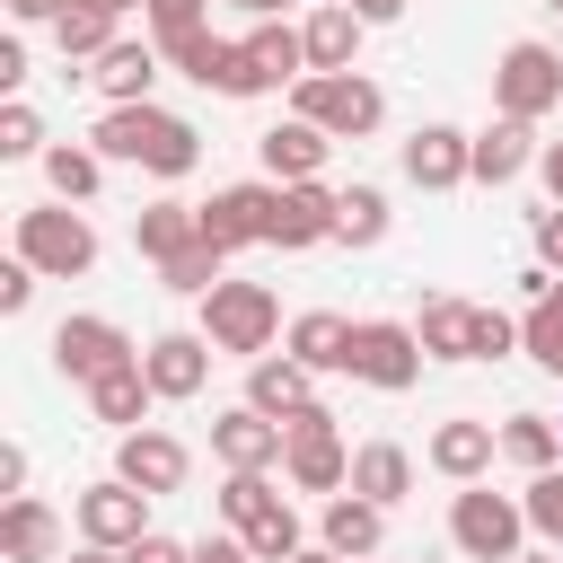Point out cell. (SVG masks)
I'll return each instance as SVG.
<instances>
[{
    "label": "cell",
    "mask_w": 563,
    "mask_h": 563,
    "mask_svg": "<svg viewBox=\"0 0 563 563\" xmlns=\"http://www.w3.org/2000/svg\"><path fill=\"white\" fill-rule=\"evenodd\" d=\"M88 150H106V158H123V167H150V176H194L202 167V132L185 123V114H167V106H106L97 114V132H88Z\"/></svg>",
    "instance_id": "1"
},
{
    "label": "cell",
    "mask_w": 563,
    "mask_h": 563,
    "mask_svg": "<svg viewBox=\"0 0 563 563\" xmlns=\"http://www.w3.org/2000/svg\"><path fill=\"white\" fill-rule=\"evenodd\" d=\"M290 352L325 378V369H352V317H334V308H308V317H290Z\"/></svg>",
    "instance_id": "28"
},
{
    "label": "cell",
    "mask_w": 563,
    "mask_h": 563,
    "mask_svg": "<svg viewBox=\"0 0 563 563\" xmlns=\"http://www.w3.org/2000/svg\"><path fill=\"white\" fill-rule=\"evenodd\" d=\"M70 563H132V554H123V545H79Z\"/></svg>",
    "instance_id": "53"
},
{
    "label": "cell",
    "mask_w": 563,
    "mask_h": 563,
    "mask_svg": "<svg viewBox=\"0 0 563 563\" xmlns=\"http://www.w3.org/2000/svg\"><path fill=\"white\" fill-rule=\"evenodd\" d=\"M97 9H114V18H123V9H150V0H97Z\"/></svg>",
    "instance_id": "55"
},
{
    "label": "cell",
    "mask_w": 563,
    "mask_h": 563,
    "mask_svg": "<svg viewBox=\"0 0 563 563\" xmlns=\"http://www.w3.org/2000/svg\"><path fill=\"white\" fill-rule=\"evenodd\" d=\"M334 220H343V194H325L317 176H299V185L273 194V246H325Z\"/></svg>",
    "instance_id": "15"
},
{
    "label": "cell",
    "mask_w": 563,
    "mask_h": 563,
    "mask_svg": "<svg viewBox=\"0 0 563 563\" xmlns=\"http://www.w3.org/2000/svg\"><path fill=\"white\" fill-rule=\"evenodd\" d=\"M369 563H378V554H369Z\"/></svg>",
    "instance_id": "59"
},
{
    "label": "cell",
    "mask_w": 563,
    "mask_h": 563,
    "mask_svg": "<svg viewBox=\"0 0 563 563\" xmlns=\"http://www.w3.org/2000/svg\"><path fill=\"white\" fill-rule=\"evenodd\" d=\"M0 493H26V449H18V440L0 449Z\"/></svg>",
    "instance_id": "50"
},
{
    "label": "cell",
    "mask_w": 563,
    "mask_h": 563,
    "mask_svg": "<svg viewBox=\"0 0 563 563\" xmlns=\"http://www.w3.org/2000/svg\"><path fill=\"white\" fill-rule=\"evenodd\" d=\"M211 501H220V519H229V528H255V519H264L282 493H273V475H246V466H229Z\"/></svg>",
    "instance_id": "36"
},
{
    "label": "cell",
    "mask_w": 563,
    "mask_h": 563,
    "mask_svg": "<svg viewBox=\"0 0 563 563\" xmlns=\"http://www.w3.org/2000/svg\"><path fill=\"white\" fill-rule=\"evenodd\" d=\"M282 449H290V431H282L273 413H255V405H229V413L211 422V457H220V466L273 475V466H282Z\"/></svg>",
    "instance_id": "12"
},
{
    "label": "cell",
    "mask_w": 563,
    "mask_h": 563,
    "mask_svg": "<svg viewBox=\"0 0 563 563\" xmlns=\"http://www.w3.org/2000/svg\"><path fill=\"white\" fill-rule=\"evenodd\" d=\"M273 176H255V185H220L211 202H202V238L220 246V255H238V246H273Z\"/></svg>",
    "instance_id": "10"
},
{
    "label": "cell",
    "mask_w": 563,
    "mask_h": 563,
    "mask_svg": "<svg viewBox=\"0 0 563 563\" xmlns=\"http://www.w3.org/2000/svg\"><path fill=\"white\" fill-rule=\"evenodd\" d=\"M88 405H97V422H123V431H141V413L158 405V387H150V369L132 361V369H106V378L88 387Z\"/></svg>",
    "instance_id": "29"
},
{
    "label": "cell",
    "mask_w": 563,
    "mask_h": 563,
    "mask_svg": "<svg viewBox=\"0 0 563 563\" xmlns=\"http://www.w3.org/2000/svg\"><path fill=\"white\" fill-rule=\"evenodd\" d=\"M132 246H141L150 264L194 255V246H202V202H150V211L132 220Z\"/></svg>",
    "instance_id": "23"
},
{
    "label": "cell",
    "mask_w": 563,
    "mask_h": 563,
    "mask_svg": "<svg viewBox=\"0 0 563 563\" xmlns=\"http://www.w3.org/2000/svg\"><path fill=\"white\" fill-rule=\"evenodd\" d=\"M18 255H26L35 273H53V282H79V273L97 264V229H88V211L44 202V211H18Z\"/></svg>",
    "instance_id": "5"
},
{
    "label": "cell",
    "mask_w": 563,
    "mask_h": 563,
    "mask_svg": "<svg viewBox=\"0 0 563 563\" xmlns=\"http://www.w3.org/2000/svg\"><path fill=\"white\" fill-rule=\"evenodd\" d=\"M290 563H352V554H334V545H299Z\"/></svg>",
    "instance_id": "54"
},
{
    "label": "cell",
    "mask_w": 563,
    "mask_h": 563,
    "mask_svg": "<svg viewBox=\"0 0 563 563\" xmlns=\"http://www.w3.org/2000/svg\"><path fill=\"white\" fill-rule=\"evenodd\" d=\"M194 563H255V545H246V537H202Z\"/></svg>",
    "instance_id": "48"
},
{
    "label": "cell",
    "mask_w": 563,
    "mask_h": 563,
    "mask_svg": "<svg viewBox=\"0 0 563 563\" xmlns=\"http://www.w3.org/2000/svg\"><path fill=\"white\" fill-rule=\"evenodd\" d=\"M519 501H528V528H537V537H545V545L563 554V466L528 475V493H519Z\"/></svg>",
    "instance_id": "39"
},
{
    "label": "cell",
    "mask_w": 563,
    "mask_h": 563,
    "mask_svg": "<svg viewBox=\"0 0 563 563\" xmlns=\"http://www.w3.org/2000/svg\"><path fill=\"white\" fill-rule=\"evenodd\" d=\"M211 88H220V97H264V88H273V79L255 70V53H246V35H238V44H229V62L211 70Z\"/></svg>",
    "instance_id": "42"
},
{
    "label": "cell",
    "mask_w": 563,
    "mask_h": 563,
    "mask_svg": "<svg viewBox=\"0 0 563 563\" xmlns=\"http://www.w3.org/2000/svg\"><path fill=\"white\" fill-rule=\"evenodd\" d=\"M44 185H53V202H88L106 185V150H79V141L44 150Z\"/></svg>",
    "instance_id": "32"
},
{
    "label": "cell",
    "mask_w": 563,
    "mask_h": 563,
    "mask_svg": "<svg viewBox=\"0 0 563 563\" xmlns=\"http://www.w3.org/2000/svg\"><path fill=\"white\" fill-rule=\"evenodd\" d=\"M202 334H211V352H238V361H264L273 352V334H282V299L264 290V282H211L202 290Z\"/></svg>",
    "instance_id": "2"
},
{
    "label": "cell",
    "mask_w": 563,
    "mask_h": 563,
    "mask_svg": "<svg viewBox=\"0 0 563 563\" xmlns=\"http://www.w3.org/2000/svg\"><path fill=\"white\" fill-rule=\"evenodd\" d=\"M422 334L413 325H396V317H369V325H352V369L343 378H361V387H378V396H405L413 378H422Z\"/></svg>",
    "instance_id": "7"
},
{
    "label": "cell",
    "mask_w": 563,
    "mask_h": 563,
    "mask_svg": "<svg viewBox=\"0 0 563 563\" xmlns=\"http://www.w3.org/2000/svg\"><path fill=\"white\" fill-rule=\"evenodd\" d=\"M501 352H519V317L475 308V361H501Z\"/></svg>",
    "instance_id": "44"
},
{
    "label": "cell",
    "mask_w": 563,
    "mask_h": 563,
    "mask_svg": "<svg viewBox=\"0 0 563 563\" xmlns=\"http://www.w3.org/2000/svg\"><path fill=\"white\" fill-rule=\"evenodd\" d=\"M537 176H545V194L563 202V141H545V150H537Z\"/></svg>",
    "instance_id": "51"
},
{
    "label": "cell",
    "mask_w": 563,
    "mask_h": 563,
    "mask_svg": "<svg viewBox=\"0 0 563 563\" xmlns=\"http://www.w3.org/2000/svg\"><path fill=\"white\" fill-rule=\"evenodd\" d=\"M334 238H343V246H378V238H387V194H378V185H343Z\"/></svg>",
    "instance_id": "37"
},
{
    "label": "cell",
    "mask_w": 563,
    "mask_h": 563,
    "mask_svg": "<svg viewBox=\"0 0 563 563\" xmlns=\"http://www.w3.org/2000/svg\"><path fill=\"white\" fill-rule=\"evenodd\" d=\"M299 35H308V70H352V62H361V35H369V18H361L352 0H317Z\"/></svg>",
    "instance_id": "21"
},
{
    "label": "cell",
    "mask_w": 563,
    "mask_h": 563,
    "mask_svg": "<svg viewBox=\"0 0 563 563\" xmlns=\"http://www.w3.org/2000/svg\"><path fill=\"white\" fill-rule=\"evenodd\" d=\"M413 334H422L431 361H475V299H449V290L422 299V325Z\"/></svg>",
    "instance_id": "27"
},
{
    "label": "cell",
    "mask_w": 563,
    "mask_h": 563,
    "mask_svg": "<svg viewBox=\"0 0 563 563\" xmlns=\"http://www.w3.org/2000/svg\"><path fill=\"white\" fill-rule=\"evenodd\" d=\"M282 431H290L282 475H290L299 493H343V484H352V449H343V431H334V413H325V405H299Z\"/></svg>",
    "instance_id": "6"
},
{
    "label": "cell",
    "mask_w": 563,
    "mask_h": 563,
    "mask_svg": "<svg viewBox=\"0 0 563 563\" xmlns=\"http://www.w3.org/2000/svg\"><path fill=\"white\" fill-rule=\"evenodd\" d=\"M246 53H255V70H264L273 88H282V79H308V35H299V26H282V18H255Z\"/></svg>",
    "instance_id": "30"
},
{
    "label": "cell",
    "mask_w": 563,
    "mask_h": 563,
    "mask_svg": "<svg viewBox=\"0 0 563 563\" xmlns=\"http://www.w3.org/2000/svg\"><path fill=\"white\" fill-rule=\"evenodd\" d=\"M141 369H150V387H158L167 405H185V396H202V378H211V334H150V343H141Z\"/></svg>",
    "instance_id": "16"
},
{
    "label": "cell",
    "mask_w": 563,
    "mask_h": 563,
    "mask_svg": "<svg viewBox=\"0 0 563 563\" xmlns=\"http://www.w3.org/2000/svg\"><path fill=\"white\" fill-rule=\"evenodd\" d=\"M158 62H167L158 44H132V35H114V44L97 53V70H88V79L106 88V106H141V97L158 88Z\"/></svg>",
    "instance_id": "22"
},
{
    "label": "cell",
    "mask_w": 563,
    "mask_h": 563,
    "mask_svg": "<svg viewBox=\"0 0 563 563\" xmlns=\"http://www.w3.org/2000/svg\"><path fill=\"white\" fill-rule=\"evenodd\" d=\"M114 475H123V484H141V493L158 501V493H176V484L194 475V457H185V440H176V431H150V422H141V431H123Z\"/></svg>",
    "instance_id": "14"
},
{
    "label": "cell",
    "mask_w": 563,
    "mask_h": 563,
    "mask_svg": "<svg viewBox=\"0 0 563 563\" xmlns=\"http://www.w3.org/2000/svg\"><path fill=\"white\" fill-rule=\"evenodd\" d=\"M290 114H308V123L334 132V141H361V132L387 123V97H378V79H361V70H308V79H290Z\"/></svg>",
    "instance_id": "3"
},
{
    "label": "cell",
    "mask_w": 563,
    "mask_h": 563,
    "mask_svg": "<svg viewBox=\"0 0 563 563\" xmlns=\"http://www.w3.org/2000/svg\"><path fill=\"white\" fill-rule=\"evenodd\" d=\"M519 537H528V501H510V493H493V484H466V493L449 501V545H457L466 563H510Z\"/></svg>",
    "instance_id": "4"
},
{
    "label": "cell",
    "mask_w": 563,
    "mask_h": 563,
    "mask_svg": "<svg viewBox=\"0 0 563 563\" xmlns=\"http://www.w3.org/2000/svg\"><path fill=\"white\" fill-rule=\"evenodd\" d=\"M123 554H132V563H194V545H176V537H158V528H150L141 545H123Z\"/></svg>",
    "instance_id": "47"
},
{
    "label": "cell",
    "mask_w": 563,
    "mask_h": 563,
    "mask_svg": "<svg viewBox=\"0 0 563 563\" xmlns=\"http://www.w3.org/2000/svg\"><path fill=\"white\" fill-rule=\"evenodd\" d=\"M405 176H413L422 194L466 185V176H475V132H457V123H422V132L405 141Z\"/></svg>",
    "instance_id": "13"
},
{
    "label": "cell",
    "mask_w": 563,
    "mask_h": 563,
    "mask_svg": "<svg viewBox=\"0 0 563 563\" xmlns=\"http://www.w3.org/2000/svg\"><path fill=\"white\" fill-rule=\"evenodd\" d=\"M53 44H62V62H97V53L114 44V9H97V0H70V9L53 18Z\"/></svg>",
    "instance_id": "31"
},
{
    "label": "cell",
    "mask_w": 563,
    "mask_h": 563,
    "mask_svg": "<svg viewBox=\"0 0 563 563\" xmlns=\"http://www.w3.org/2000/svg\"><path fill=\"white\" fill-rule=\"evenodd\" d=\"M493 449H501V431H493V422H475V413H457V422H440V431H431V449H422V457H431L449 484H484V475H493Z\"/></svg>",
    "instance_id": "20"
},
{
    "label": "cell",
    "mask_w": 563,
    "mask_h": 563,
    "mask_svg": "<svg viewBox=\"0 0 563 563\" xmlns=\"http://www.w3.org/2000/svg\"><path fill=\"white\" fill-rule=\"evenodd\" d=\"M352 9H361V18H369V26H387V18H405V9H413V0H352Z\"/></svg>",
    "instance_id": "52"
},
{
    "label": "cell",
    "mask_w": 563,
    "mask_h": 563,
    "mask_svg": "<svg viewBox=\"0 0 563 563\" xmlns=\"http://www.w3.org/2000/svg\"><path fill=\"white\" fill-rule=\"evenodd\" d=\"M0 158H44V114H35L26 97L0 106Z\"/></svg>",
    "instance_id": "40"
},
{
    "label": "cell",
    "mask_w": 563,
    "mask_h": 563,
    "mask_svg": "<svg viewBox=\"0 0 563 563\" xmlns=\"http://www.w3.org/2000/svg\"><path fill=\"white\" fill-rule=\"evenodd\" d=\"M220 264H229V255H220V246L202 238L194 255H176V264H158V282H167V290H194V299H202V290L220 282Z\"/></svg>",
    "instance_id": "41"
},
{
    "label": "cell",
    "mask_w": 563,
    "mask_h": 563,
    "mask_svg": "<svg viewBox=\"0 0 563 563\" xmlns=\"http://www.w3.org/2000/svg\"><path fill=\"white\" fill-rule=\"evenodd\" d=\"M510 563H563V554H510Z\"/></svg>",
    "instance_id": "56"
},
{
    "label": "cell",
    "mask_w": 563,
    "mask_h": 563,
    "mask_svg": "<svg viewBox=\"0 0 563 563\" xmlns=\"http://www.w3.org/2000/svg\"><path fill=\"white\" fill-rule=\"evenodd\" d=\"M246 405L273 413V422H290L299 405H317V369L299 352H264V361H246Z\"/></svg>",
    "instance_id": "18"
},
{
    "label": "cell",
    "mask_w": 563,
    "mask_h": 563,
    "mask_svg": "<svg viewBox=\"0 0 563 563\" xmlns=\"http://www.w3.org/2000/svg\"><path fill=\"white\" fill-rule=\"evenodd\" d=\"M141 537H150V493L141 484L106 475V484L79 493V545H141Z\"/></svg>",
    "instance_id": "11"
},
{
    "label": "cell",
    "mask_w": 563,
    "mask_h": 563,
    "mask_svg": "<svg viewBox=\"0 0 563 563\" xmlns=\"http://www.w3.org/2000/svg\"><path fill=\"white\" fill-rule=\"evenodd\" d=\"M229 9H255V18H264V0H229Z\"/></svg>",
    "instance_id": "57"
},
{
    "label": "cell",
    "mask_w": 563,
    "mask_h": 563,
    "mask_svg": "<svg viewBox=\"0 0 563 563\" xmlns=\"http://www.w3.org/2000/svg\"><path fill=\"white\" fill-rule=\"evenodd\" d=\"M62 9H70V0H9V18H18V26H53Z\"/></svg>",
    "instance_id": "49"
},
{
    "label": "cell",
    "mask_w": 563,
    "mask_h": 563,
    "mask_svg": "<svg viewBox=\"0 0 563 563\" xmlns=\"http://www.w3.org/2000/svg\"><path fill=\"white\" fill-rule=\"evenodd\" d=\"M325 150H334V132H317L308 114H282L273 132H255V158H264V176H273V185L317 176V167H325Z\"/></svg>",
    "instance_id": "17"
},
{
    "label": "cell",
    "mask_w": 563,
    "mask_h": 563,
    "mask_svg": "<svg viewBox=\"0 0 563 563\" xmlns=\"http://www.w3.org/2000/svg\"><path fill=\"white\" fill-rule=\"evenodd\" d=\"M35 282H44V273H35L26 255H9V264H0V317H26V308H35Z\"/></svg>",
    "instance_id": "43"
},
{
    "label": "cell",
    "mask_w": 563,
    "mask_h": 563,
    "mask_svg": "<svg viewBox=\"0 0 563 563\" xmlns=\"http://www.w3.org/2000/svg\"><path fill=\"white\" fill-rule=\"evenodd\" d=\"M537 264H554V273H563V202H554V211H537Z\"/></svg>",
    "instance_id": "46"
},
{
    "label": "cell",
    "mask_w": 563,
    "mask_h": 563,
    "mask_svg": "<svg viewBox=\"0 0 563 563\" xmlns=\"http://www.w3.org/2000/svg\"><path fill=\"white\" fill-rule=\"evenodd\" d=\"M317 545H334V554H352V563H369L378 545H387V501H369V493H334L325 501V519H317Z\"/></svg>",
    "instance_id": "19"
},
{
    "label": "cell",
    "mask_w": 563,
    "mask_h": 563,
    "mask_svg": "<svg viewBox=\"0 0 563 563\" xmlns=\"http://www.w3.org/2000/svg\"><path fill=\"white\" fill-rule=\"evenodd\" d=\"M501 457H519L528 475H545V466L563 457V431H554L545 413H510V422H501Z\"/></svg>",
    "instance_id": "34"
},
{
    "label": "cell",
    "mask_w": 563,
    "mask_h": 563,
    "mask_svg": "<svg viewBox=\"0 0 563 563\" xmlns=\"http://www.w3.org/2000/svg\"><path fill=\"white\" fill-rule=\"evenodd\" d=\"M519 167H537V141H528V123H519V114H493V123L475 132V185H510Z\"/></svg>",
    "instance_id": "25"
},
{
    "label": "cell",
    "mask_w": 563,
    "mask_h": 563,
    "mask_svg": "<svg viewBox=\"0 0 563 563\" xmlns=\"http://www.w3.org/2000/svg\"><path fill=\"white\" fill-rule=\"evenodd\" d=\"M202 9L211 0H150L141 18H150V35H185V26H202Z\"/></svg>",
    "instance_id": "45"
},
{
    "label": "cell",
    "mask_w": 563,
    "mask_h": 563,
    "mask_svg": "<svg viewBox=\"0 0 563 563\" xmlns=\"http://www.w3.org/2000/svg\"><path fill=\"white\" fill-rule=\"evenodd\" d=\"M352 493H369V501H405L413 493V449H396V440H361L352 449Z\"/></svg>",
    "instance_id": "26"
},
{
    "label": "cell",
    "mask_w": 563,
    "mask_h": 563,
    "mask_svg": "<svg viewBox=\"0 0 563 563\" xmlns=\"http://www.w3.org/2000/svg\"><path fill=\"white\" fill-rule=\"evenodd\" d=\"M132 361H141V343H132L114 317H62V325H53V369L79 378V387H97L106 369H132Z\"/></svg>",
    "instance_id": "9"
},
{
    "label": "cell",
    "mask_w": 563,
    "mask_h": 563,
    "mask_svg": "<svg viewBox=\"0 0 563 563\" xmlns=\"http://www.w3.org/2000/svg\"><path fill=\"white\" fill-rule=\"evenodd\" d=\"M53 545H62V519H53L35 493H9V510H0V554H9V563H53Z\"/></svg>",
    "instance_id": "24"
},
{
    "label": "cell",
    "mask_w": 563,
    "mask_h": 563,
    "mask_svg": "<svg viewBox=\"0 0 563 563\" xmlns=\"http://www.w3.org/2000/svg\"><path fill=\"white\" fill-rule=\"evenodd\" d=\"M493 106L519 114V123L554 114V106H563V53H554V44H510V53L493 62Z\"/></svg>",
    "instance_id": "8"
},
{
    "label": "cell",
    "mask_w": 563,
    "mask_h": 563,
    "mask_svg": "<svg viewBox=\"0 0 563 563\" xmlns=\"http://www.w3.org/2000/svg\"><path fill=\"white\" fill-rule=\"evenodd\" d=\"M545 9H554V18H563V0H545Z\"/></svg>",
    "instance_id": "58"
},
{
    "label": "cell",
    "mask_w": 563,
    "mask_h": 563,
    "mask_svg": "<svg viewBox=\"0 0 563 563\" xmlns=\"http://www.w3.org/2000/svg\"><path fill=\"white\" fill-rule=\"evenodd\" d=\"M519 352H528L537 369L563 378V282H554L545 299H528V317H519Z\"/></svg>",
    "instance_id": "33"
},
{
    "label": "cell",
    "mask_w": 563,
    "mask_h": 563,
    "mask_svg": "<svg viewBox=\"0 0 563 563\" xmlns=\"http://www.w3.org/2000/svg\"><path fill=\"white\" fill-rule=\"evenodd\" d=\"M150 44H158V53H167L185 79H202V88H211V70L229 62V35H211V26H185V35H150Z\"/></svg>",
    "instance_id": "35"
},
{
    "label": "cell",
    "mask_w": 563,
    "mask_h": 563,
    "mask_svg": "<svg viewBox=\"0 0 563 563\" xmlns=\"http://www.w3.org/2000/svg\"><path fill=\"white\" fill-rule=\"evenodd\" d=\"M238 537L255 545V563H290V554L308 545V537H299V510H290V501H273V510H264L255 528H238Z\"/></svg>",
    "instance_id": "38"
}]
</instances>
